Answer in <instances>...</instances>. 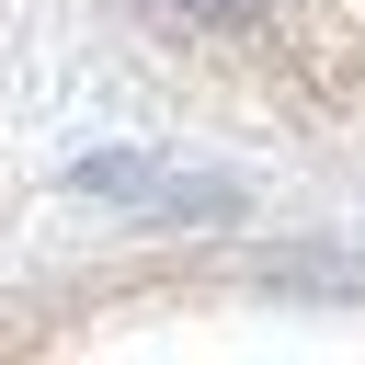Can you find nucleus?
Returning a JSON list of instances; mask_svg holds the SVG:
<instances>
[{"label": "nucleus", "mask_w": 365, "mask_h": 365, "mask_svg": "<svg viewBox=\"0 0 365 365\" xmlns=\"http://www.w3.org/2000/svg\"><path fill=\"white\" fill-rule=\"evenodd\" d=\"M171 11H182V23H251L262 0H171Z\"/></svg>", "instance_id": "f257e3e1"}]
</instances>
